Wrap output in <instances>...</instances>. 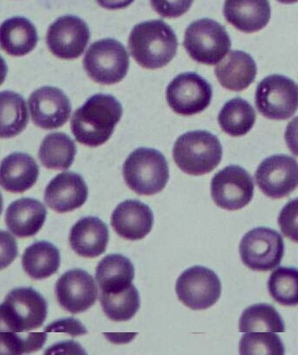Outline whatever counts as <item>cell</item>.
<instances>
[{
  "mask_svg": "<svg viewBox=\"0 0 298 355\" xmlns=\"http://www.w3.org/2000/svg\"><path fill=\"white\" fill-rule=\"evenodd\" d=\"M194 0H150L154 11L163 18H179L189 11Z\"/></svg>",
  "mask_w": 298,
  "mask_h": 355,
  "instance_id": "d590c367",
  "label": "cell"
},
{
  "mask_svg": "<svg viewBox=\"0 0 298 355\" xmlns=\"http://www.w3.org/2000/svg\"><path fill=\"white\" fill-rule=\"evenodd\" d=\"M152 209L137 200H127L114 210L112 226L122 239L137 241L145 239L152 230Z\"/></svg>",
  "mask_w": 298,
  "mask_h": 355,
  "instance_id": "ac0fdd59",
  "label": "cell"
},
{
  "mask_svg": "<svg viewBox=\"0 0 298 355\" xmlns=\"http://www.w3.org/2000/svg\"><path fill=\"white\" fill-rule=\"evenodd\" d=\"M176 293L179 300L190 309L206 310L220 300L222 283L213 270L203 266H193L177 279Z\"/></svg>",
  "mask_w": 298,
  "mask_h": 355,
  "instance_id": "30bf717a",
  "label": "cell"
},
{
  "mask_svg": "<svg viewBox=\"0 0 298 355\" xmlns=\"http://www.w3.org/2000/svg\"><path fill=\"white\" fill-rule=\"evenodd\" d=\"M35 26L24 17H13L2 23L0 28L1 48L12 56H24L38 43Z\"/></svg>",
  "mask_w": 298,
  "mask_h": 355,
  "instance_id": "cb8c5ba5",
  "label": "cell"
},
{
  "mask_svg": "<svg viewBox=\"0 0 298 355\" xmlns=\"http://www.w3.org/2000/svg\"><path fill=\"white\" fill-rule=\"evenodd\" d=\"M88 76L101 85H116L128 73L130 56L125 46L114 39H103L89 46L83 59Z\"/></svg>",
  "mask_w": 298,
  "mask_h": 355,
  "instance_id": "52a82bcc",
  "label": "cell"
},
{
  "mask_svg": "<svg viewBox=\"0 0 298 355\" xmlns=\"http://www.w3.org/2000/svg\"><path fill=\"white\" fill-rule=\"evenodd\" d=\"M252 177L239 166H229L216 173L211 182V196L220 209L236 211L249 205L254 196Z\"/></svg>",
  "mask_w": 298,
  "mask_h": 355,
  "instance_id": "7c38bea8",
  "label": "cell"
},
{
  "mask_svg": "<svg viewBox=\"0 0 298 355\" xmlns=\"http://www.w3.org/2000/svg\"><path fill=\"white\" fill-rule=\"evenodd\" d=\"M109 239L108 227L95 216L80 219L73 226L69 234L72 250L86 259H95L105 253Z\"/></svg>",
  "mask_w": 298,
  "mask_h": 355,
  "instance_id": "d6986e66",
  "label": "cell"
},
{
  "mask_svg": "<svg viewBox=\"0 0 298 355\" xmlns=\"http://www.w3.org/2000/svg\"><path fill=\"white\" fill-rule=\"evenodd\" d=\"M284 139L290 152L298 157V116L288 123Z\"/></svg>",
  "mask_w": 298,
  "mask_h": 355,
  "instance_id": "74e56055",
  "label": "cell"
},
{
  "mask_svg": "<svg viewBox=\"0 0 298 355\" xmlns=\"http://www.w3.org/2000/svg\"><path fill=\"white\" fill-rule=\"evenodd\" d=\"M46 333H53V331H61V333H67L73 337L79 336L88 333L86 328L82 326L79 320L73 319L61 320L55 321L45 328Z\"/></svg>",
  "mask_w": 298,
  "mask_h": 355,
  "instance_id": "8d00e7d4",
  "label": "cell"
},
{
  "mask_svg": "<svg viewBox=\"0 0 298 355\" xmlns=\"http://www.w3.org/2000/svg\"><path fill=\"white\" fill-rule=\"evenodd\" d=\"M175 33L161 19L139 23L129 38L130 55L143 68L161 69L173 61L177 53Z\"/></svg>",
  "mask_w": 298,
  "mask_h": 355,
  "instance_id": "7a4b0ae2",
  "label": "cell"
},
{
  "mask_svg": "<svg viewBox=\"0 0 298 355\" xmlns=\"http://www.w3.org/2000/svg\"><path fill=\"white\" fill-rule=\"evenodd\" d=\"M1 331L25 333L42 326L48 316V302L31 287L13 289L0 307Z\"/></svg>",
  "mask_w": 298,
  "mask_h": 355,
  "instance_id": "5b68a950",
  "label": "cell"
},
{
  "mask_svg": "<svg viewBox=\"0 0 298 355\" xmlns=\"http://www.w3.org/2000/svg\"><path fill=\"white\" fill-rule=\"evenodd\" d=\"M100 300L103 313L109 320L116 322L132 320L140 308L139 291L133 284L116 293L102 291Z\"/></svg>",
  "mask_w": 298,
  "mask_h": 355,
  "instance_id": "4dcf8cb0",
  "label": "cell"
},
{
  "mask_svg": "<svg viewBox=\"0 0 298 355\" xmlns=\"http://www.w3.org/2000/svg\"><path fill=\"white\" fill-rule=\"evenodd\" d=\"M183 45L193 61L213 66L225 58L232 42L222 25L206 18L189 25Z\"/></svg>",
  "mask_w": 298,
  "mask_h": 355,
  "instance_id": "8992f818",
  "label": "cell"
},
{
  "mask_svg": "<svg viewBox=\"0 0 298 355\" xmlns=\"http://www.w3.org/2000/svg\"><path fill=\"white\" fill-rule=\"evenodd\" d=\"M76 154L75 142L65 133L46 135L39 150L42 166L52 170H67L72 166Z\"/></svg>",
  "mask_w": 298,
  "mask_h": 355,
  "instance_id": "4316f807",
  "label": "cell"
},
{
  "mask_svg": "<svg viewBox=\"0 0 298 355\" xmlns=\"http://www.w3.org/2000/svg\"><path fill=\"white\" fill-rule=\"evenodd\" d=\"M214 73L223 88L239 92L254 83L257 67L249 53L234 50L216 66Z\"/></svg>",
  "mask_w": 298,
  "mask_h": 355,
  "instance_id": "603a6c76",
  "label": "cell"
},
{
  "mask_svg": "<svg viewBox=\"0 0 298 355\" xmlns=\"http://www.w3.org/2000/svg\"><path fill=\"white\" fill-rule=\"evenodd\" d=\"M89 189L78 173L65 172L56 175L45 190L46 205L57 213L64 214L85 205L88 200Z\"/></svg>",
  "mask_w": 298,
  "mask_h": 355,
  "instance_id": "e0dca14e",
  "label": "cell"
},
{
  "mask_svg": "<svg viewBox=\"0 0 298 355\" xmlns=\"http://www.w3.org/2000/svg\"><path fill=\"white\" fill-rule=\"evenodd\" d=\"M278 225L284 236L298 243V198L291 200L281 210Z\"/></svg>",
  "mask_w": 298,
  "mask_h": 355,
  "instance_id": "e575fe53",
  "label": "cell"
},
{
  "mask_svg": "<svg viewBox=\"0 0 298 355\" xmlns=\"http://www.w3.org/2000/svg\"><path fill=\"white\" fill-rule=\"evenodd\" d=\"M223 150L219 139L207 130L183 134L174 145V162L189 175L200 176L216 169L222 159Z\"/></svg>",
  "mask_w": 298,
  "mask_h": 355,
  "instance_id": "3957f363",
  "label": "cell"
},
{
  "mask_svg": "<svg viewBox=\"0 0 298 355\" xmlns=\"http://www.w3.org/2000/svg\"><path fill=\"white\" fill-rule=\"evenodd\" d=\"M90 32L88 25L79 17H60L49 26L46 45L53 55L64 60L79 58L88 46Z\"/></svg>",
  "mask_w": 298,
  "mask_h": 355,
  "instance_id": "5bb4252c",
  "label": "cell"
},
{
  "mask_svg": "<svg viewBox=\"0 0 298 355\" xmlns=\"http://www.w3.org/2000/svg\"><path fill=\"white\" fill-rule=\"evenodd\" d=\"M239 331L240 333H283L286 331V326L279 313L273 306L269 304H256L244 310L240 318Z\"/></svg>",
  "mask_w": 298,
  "mask_h": 355,
  "instance_id": "f546056e",
  "label": "cell"
},
{
  "mask_svg": "<svg viewBox=\"0 0 298 355\" xmlns=\"http://www.w3.org/2000/svg\"><path fill=\"white\" fill-rule=\"evenodd\" d=\"M123 116V107L115 97L97 94L76 110L71 130L77 142L90 147L105 144Z\"/></svg>",
  "mask_w": 298,
  "mask_h": 355,
  "instance_id": "6da1fadb",
  "label": "cell"
},
{
  "mask_svg": "<svg viewBox=\"0 0 298 355\" xmlns=\"http://www.w3.org/2000/svg\"><path fill=\"white\" fill-rule=\"evenodd\" d=\"M29 122L25 99L18 93L1 92V137L11 139L26 129Z\"/></svg>",
  "mask_w": 298,
  "mask_h": 355,
  "instance_id": "f1b7e54d",
  "label": "cell"
},
{
  "mask_svg": "<svg viewBox=\"0 0 298 355\" xmlns=\"http://www.w3.org/2000/svg\"><path fill=\"white\" fill-rule=\"evenodd\" d=\"M223 15L227 21L239 31L253 33L269 24V0H225Z\"/></svg>",
  "mask_w": 298,
  "mask_h": 355,
  "instance_id": "ffe728a7",
  "label": "cell"
},
{
  "mask_svg": "<svg viewBox=\"0 0 298 355\" xmlns=\"http://www.w3.org/2000/svg\"><path fill=\"white\" fill-rule=\"evenodd\" d=\"M61 253L53 243L42 241L26 248L22 256L25 272L35 280L48 279L58 271Z\"/></svg>",
  "mask_w": 298,
  "mask_h": 355,
  "instance_id": "484cf974",
  "label": "cell"
},
{
  "mask_svg": "<svg viewBox=\"0 0 298 355\" xmlns=\"http://www.w3.org/2000/svg\"><path fill=\"white\" fill-rule=\"evenodd\" d=\"M254 178L266 196L282 199L298 187V162L293 157L283 154L270 156L258 166Z\"/></svg>",
  "mask_w": 298,
  "mask_h": 355,
  "instance_id": "4fadbf2b",
  "label": "cell"
},
{
  "mask_svg": "<svg viewBox=\"0 0 298 355\" xmlns=\"http://www.w3.org/2000/svg\"><path fill=\"white\" fill-rule=\"evenodd\" d=\"M40 167L32 156L15 153L5 157L1 163L0 182L3 189L10 193H22L35 185Z\"/></svg>",
  "mask_w": 298,
  "mask_h": 355,
  "instance_id": "7402d4cb",
  "label": "cell"
},
{
  "mask_svg": "<svg viewBox=\"0 0 298 355\" xmlns=\"http://www.w3.org/2000/svg\"><path fill=\"white\" fill-rule=\"evenodd\" d=\"M256 119L253 107L240 97L227 102L218 116V122L223 132L236 137L249 133Z\"/></svg>",
  "mask_w": 298,
  "mask_h": 355,
  "instance_id": "83f0119b",
  "label": "cell"
},
{
  "mask_svg": "<svg viewBox=\"0 0 298 355\" xmlns=\"http://www.w3.org/2000/svg\"><path fill=\"white\" fill-rule=\"evenodd\" d=\"M46 209L38 200L21 198L10 204L6 212L8 230L19 239L35 236L46 222Z\"/></svg>",
  "mask_w": 298,
  "mask_h": 355,
  "instance_id": "44dd1931",
  "label": "cell"
},
{
  "mask_svg": "<svg viewBox=\"0 0 298 355\" xmlns=\"http://www.w3.org/2000/svg\"><path fill=\"white\" fill-rule=\"evenodd\" d=\"M268 290L272 299L284 306L298 304V269L280 267L274 270L269 281Z\"/></svg>",
  "mask_w": 298,
  "mask_h": 355,
  "instance_id": "1f68e13d",
  "label": "cell"
},
{
  "mask_svg": "<svg viewBox=\"0 0 298 355\" xmlns=\"http://www.w3.org/2000/svg\"><path fill=\"white\" fill-rule=\"evenodd\" d=\"M244 266L254 271H270L280 266L284 254L283 237L270 227L251 230L240 243Z\"/></svg>",
  "mask_w": 298,
  "mask_h": 355,
  "instance_id": "9c48e42d",
  "label": "cell"
},
{
  "mask_svg": "<svg viewBox=\"0 0 298 355\" xmlns=\"http://www.w3.org/2000/svg\"><path fill=\"white\" fill-rule=\"evenodd\" d=\"M212 97L209 83L193 72L180 73L166 89V100L170 109L182 116L204 112L210 105Z\"/></svg>",
  "mask_w": 298,
  "mask_h": 355,
  "instance_id": "8fae6325",
  "label": "cell"
},
{
  "mask_svg": "<svg viewBox=\"0 0 298 355\" xmlns=\"http://www.w3.org/2000/svg\"><path fill=\"white\" fill-rule=\"evenodd\" d=\"M254 103L266 119H289L298 109V85L282 75L268 76L258 85Z\"/></svg>",
  "mask_w": 298,
  "mask_h": 355,
  "instance_id": "ba28073f",
  "label": "cell"
},
{
  "mask_svg": "<svg viewBox=\"0 0 298 355\" xmlns=\"http://www.w3.org/2000/svg\"><path fill=\"white\" fill-rule=\"evenodd\" d=\"M240 354L281 355L284 354V347L274 333L252 331L247 333L240 340Z\"/></svg>",
  "mask_w": 298,
  "mask_h": 355,
  "instance_id": "d6a6232c",
  "label": "cell"
},
{
  "mask_svg": "<svg viewBox=\"0 0 298 355\" xmlns=\"http://www.w3.org/2000/svg\"><path fill=\"white\" fill-rule=\"evenodd\" d=\"M97 4L108 10H119L128 8L134 0H96Z\"/></svg>",
  "mask_w": 298,
  "mask_h": 355,
  "instance_id": "f35d334b",
  "label": "cell"
},
{
  "mask_svg": "<svg viewBox=\"0 0 298 355\" xmlns=\"http://www.w3.org/2000/svg\"><path fill=\"white\" fill-rule=\"evenodd\" d=\"M57 301L72 314L85 313L96 304L98 289L91 275L81 269L67 271L57 281Z\"/></svg>",
  "mask_w": 298,
  "mask_h": 355,
  "instance_id": "9a60e30c",
  "label": "cell"
},
{
  "mask_svg": "<svg viewBox=\"0 0 298 355\" xmlns=\"http://www.w3.org/2000/svg\"><path fill=\"white\" fill-rule=\"evenodd\" d=\"M123 175L134 192L139 196H154L161 192L168 182V163L159 150L141 147L127 157Z\"/></svg>",
  "mask_w": 298,
  "mask_h": 355,
  "instance_id": "277c9868",
  "label": "cell"
},
{
  "mask_svg": "<svg viewBox=\"0 0 298 355\" xmlns=\"http://www.w3.org/2000/svg\"><path fill=\"white\" fill-rule=\"evenodd\" d=\"M46 335L43 333H33L21 335L12 331H2L1 343L3 350L8 354H31L39 351L44 346Z\"/></svg>",
  "mask_w": 298,
  "mask_h": 355,
  "instance_id": "836d02e7",
  "label": "cell"
},
{
  "mask_svg": "<svg viewBox=\"0 0 298 355\" xmlns=\"http://www.w3.org/2000/svg\"><path fill=\"white\" fill-rule=\"evenodd\" d=\"M134 277L133 263L123 254H108L96 267V279L103 293L125 290L132 286Z\"/></svg>",
  "mask_w": 298,
  "mask_h": 355,
  "instance_id": "d4e9b609",
  "label": "cell"
},
{
  "mask_svg": "<svg viewBox=\"0 0 298 355\" xmlns=\"http://www.w3.org/2000/svg\"><path fill=\"white\" fill-rule=\"evenodd\" d=\"M33 122L40 128L53 130L65 125L71 114V103L62 90L45 86L29 97Z\"/></svg>",
  "mask_w": 298,
  "mask_h": 355,
  "instance_id": "2e32d148",
  "label": "cell"
},
{
  "mask_svg": "<svg viewBox=\"0 0 298 355\" xmlns=\"http://www.w3.org/2000/svg\"><path fill=\"white\" fill-rule=\"evenodd\" d=\"M277 1L282 3V4L290 5L298 2V0H277Z\"/></svg>",
  "mask_w": 298,
  "mask_h": 355,
  "instance_id": "ab89813d",
  "label": "cell"
}]
</instances>
